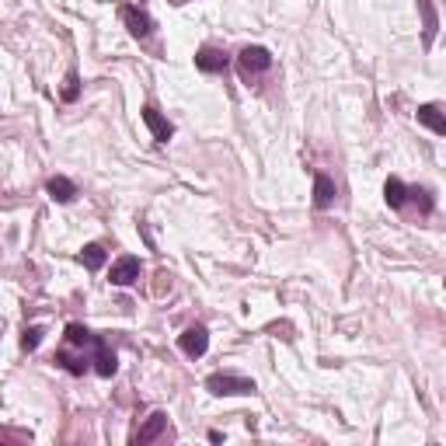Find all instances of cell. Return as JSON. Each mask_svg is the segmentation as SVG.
<instances>
[{"instance_id": "obj_1", "label": "cell", "mask_w": 446, "mask_h": 446, "mask_svg": "<svg viewBox=\"0 0 446 446\" xmlns=\"http://www.w3.org/2000/svg\"><path fill=\"white\" fill-rule=\"evenodd\" d=\"M206 391L216 398H234V394H255V380L234 377V373H213L206 377Z\"/></svg>"}, {"instance_id": "obj_2", "label": "cell", "mask_w": 446, "mask_h": 446, "mask_svg": "<svg viewBox=\"0 0 446 446\" xmlns=\"http://www.w3.org/2000/svg\"><path fill=\"white\" fill-rule=\"evenodd\" d=\"M178 349H182L189 359H199V356H206V349H209V331H206L203 325L185 328V331L178 335Z\"/></svg>"}, {"instance_id": "obj_3", "label": "cell", "mask_w": 446, "mask_h": 446, "mask_svg": "<svg viewBox=\"0 0 446 446\" xmlns=\"http://www.w3.org/2000/svg\"><path fill=\"white\" fill-rule=\"evenodd\" d=\"M238 67H241L244 77L262 74V70H269V67H272V52H269V49H262V45H247V49H241V56H238Z\"/></svg>"}, {"instance_id": "obj_4", "label": "cell", "mask_w": 446, "mask_h": 446, "mask_svg": "<svg viewBox=\"0 0 446 446\" xmlns=\"http://www.w3.org/2000/svg\"><path fill=\"white\" fill-rule=\"evenodd\" d=\"M227 52L223 49H213V45H206V49H199L196 52V67L203 70V74H223L227 70Z\"/></svg>"}, {"instance_id": "obj_5", "label": "cell", "mask_w": 446, "mask_h": 446, "mask_svg": "<svg viewBox=\"0 0 446 446\" xmlns=\"http://www.w3.org/2000/svg\"><path fill=\"white\" fill-rule=\"evenodd\" d=\"M94 369L101 373V377H112L116 369H119V363H116V352H112V345L101 338V335H94Z\"/></svg>"}, {"instance_id": "obj_6", "label": "cell", "mask_w": 446, "mask_h": 446, "mask_svg": "<svg viewBox=\"0 0 446 446\" xmlns=\"http://www.w3.org/2000/svg\"><path fill=\"white\" fill-rule=\"evenodd\" d=\"M116 286H133L140 279V258H133V255H122L119 262L112 265V276H108Z\"/></svg>"}, {"instance_id": "obj_7", "label": "cell", "mask_w": 446, "mask_h": 446, "mask_svg": "<svg viewBox=\"0 0 446 446\" xmlns=\"http://www.w3.org/2000/svg\"><path fill=\"white\" fill-rule=\"evenodd\" d=\"M164 429H167V415H164V411H154V415H150V418L143 422V429H140V433L133 436V443H136V446H147V443H154V440L161 436Z\"/></svg>"}, {"instance_id": "obj_8", "label": "cell", "mask_w": 446, "mask_h": 446, "mask_svg": "<svg viewBox=\"0 0 446 446\" xmlns=\"http://www.w3.org/2000/svg\"><path fill=\"white\" fill-rule=\"evenodd\" d=\"M122 18H126V25H129V32H133L136 39H147V35L154 32L150 14H147V11H140V7H126V11H122Z\"/></svg>"}, {"instance_id": "obj_9", "label": "cell", "mask_w": 446, "mask_h": 446, "mask_svg": "<svg viewBox=\"0 0 446 446\" xmlns=\"http://www.w3.org/2000/svg\"><path fill=\"white\" fill-rule=\"evenodd\" d=\"M143 122L150 126V133H154V140H157V143H167V140L174 136V126H171V122L164 119V116L157 112V108H150V105L143 108Z\"/></svg>"}, {"instance_id": "obj_10", "label": "cell", "mask_w": 446, "mask_h": 446, "mask_svg": "<svg viewBox=\"0 0 446 446\" xmlns=\"http://www.w3.org/2000/svg\"><path fill=\"white\" fill-rule=\"evenodd\" d=\"M45 192H49V199L52 203H74V196H77V189H74V182L70 178H63V174H56V178H49L45 182Z\"/></svg>"}, {"instance_id": "obj_11", "label": "cell", "mask_w": 446, "mask_h": 446, "mask_svg": "<svg viewBox=\"0 0 446 446\" xmlns=\"http://www.w3.org/2000/svg\"><path fill=\"white\" fill-rule=\"evenodd\" d=\"M331 203H335V182L328 174H314V206L328 209Z\"/></svg>"}, {"instance_id": "obj_12", "label": "cell", "mask_w": 446, "mask_h": 446, "mask_svg": "<svg viewBox=\"0 0 446 446\" xmlns=\"http://www.w3.org/2000/svg\"><path fill=\"white\" fill-rule=\"evenodd\" d=\"M418 122L429 126L436 136H443L446 133V119H443V112H440L436 105H418Z\"/></svg>"}, {"instance_id": "obj_13", "label": "cell", "mask_w": 446, "mask_h": 446, "mask_svg": "<svg viewBox=\"0 0 446 446\" xmlns=\"http://www.w3.org/2000/svg\"><path fill=\"white\" fill-rule=\"evenodd\" d=\"M384 199H387V206L391 209H401V206L408 203V189L401 178H387V185H384Z\"/></svg>"}, {"instance_id": "obj_14", "label": "cell", "mask_w": 446, "mask_h": 446, "mask_svg": "<svg viewBox=\"0 0 446 446\" xmlns=\"http://www.w3.org/2000/svg\"><path fill=\"white\" fill-rule=\"evenodd\" d=\"M81 262H84V269H91V272H98V269L105 265V247H101V244H84V251H81Z\"/></svg>"}, {"instance_id": "obj_15", "label": "cell", "mask_w": 446, "mask_h": 446, "mask_svg": "<svg viewBox=\"0 0 446 446\" xmlns=\"http://www.w3.org/2000/svg\"><path fill=\"white\" fill-rule=\"evenodd\" d=\"M56 363L63 366L67 373H74V377H81L84 369H87V359H77V356H70L67 349H63V352H56Z\"/></svg>"}, {"instance_id": "obj_16", "label": "cell", "mask_w": 446, "mask_h": 446, "mask_svg": "<svg viewBox=\"0 0 446 446\" xmlns=\"http://www.w3.org/2000/svg\"><path fill=\"white\" fill-rule=\"evenodd\" d=\"M67 342H70V345H91V342H94V331H87L84 325H70L67 328Z\"/></svg>"}, {"instance_id": "obj_17", "label": "cell", "mask_w": 446, "mask_h": 446, "mask_svg": "<svg viewBox=\"0 0 446 446\" xmlns=\"http://www.w3.org/2000/svg\"><path fill=\"white\" fill-rule=\"evenodd\" d=\"M39 342H42V328L39 325L25 328V335H21V349H25V352H35V349H39Z\"/></svg>"}, {"instance_id": "obj_18", "label": "cell", "mask_w": 446, "mask_h": 446, "mask_svg": "<svg viewBox=\"0 0 446 446\" xmlns=\"http://www.w3.org/2000/svg\"><path fill=\"white\" fill-rule=\"evenodd\" d=\"M418 4H422V11H425V42H433V32H436V14H433L429 0H418Z\"/></svg>"}, {"instance_id": "obj_19", "label": "cell", "mask_w": 446, "mask_h": 446, "mask_svg": "<svg viewBox=\"0 0 446 446\" xmlns=\"http://www.w3.org/2000/svg\"><path fill=\"white\" fill-rule=\"evenodd\" d=\"M77 74H70L67 77V87H63V101H77V94H81V87H77Z\"/></svg>"}]
</instances>
